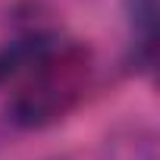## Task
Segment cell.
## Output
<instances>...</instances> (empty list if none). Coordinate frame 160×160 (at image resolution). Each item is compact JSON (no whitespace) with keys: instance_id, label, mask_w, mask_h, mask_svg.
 Wrapping results in <instances>:
<instances>
[{"instance_id":"cell-1","label":"cell","mask_w":160,"mask_h":160,"mask_svg":"<svg viewBox=\"0 0 160 160\" xmlns=\"http://www.w3.org/2000/svg\"><path fill=\"white\" fill-rule=\"evenodd\" d=\"M85 75H88V60L78 50H63L57 44L38 66H32L22 75L25 85L16 91L10 104V119L16 126L35 129L63 116L72 107V101L82 94Z\"/></svg>"},{"instance_id":"cell-2","label":"cell","mask_w":160,"mask_h":160,"mask_svg":"<svg viewBox=\"0 0 160 160\" xmlns=\"http://www.w3.org/2000/svg\"><path fill=\"white\" fill-rule=\"evenodd\" d=\"M126 16H129V28L135 35L138 50L151 63L154 38H157V0H126Z\"/></svg>"}]
</instances>
